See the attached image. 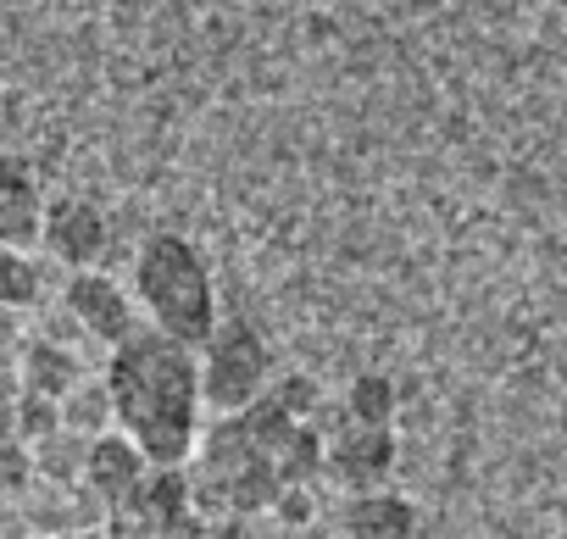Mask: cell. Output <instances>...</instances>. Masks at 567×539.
Masks as SVG:
<instances>
[{"instance_id": "19", "label": "cell", "mask_w": 567, "mask_h": 539, "mask_svg": "<svg viewBox=\"0 0 567 539\" xmlns=\"http://www.w3.org/2000/svg\"><path fill=\"white\" fill-rule=\"evenodd\" d=\"M18 340H23V329H18V307L0 301V356H12V351H18Z\"/></svg>"}, {"instance_id": "9", "label": "cell", "mask_w": 567, "mask_h": 539, "mask_svg": "<svg viewBox=\"0 0 567 539\" xmlns=\"http://www.w3.org/2000/svg\"><path fill=\"white\" fill-rule=\"evenodd\" d=\"M334 517H340V533H357V539H406V533H417V500H406L384 484L379 489H351Z\"/></svg>"}, {"instance_id": "5", "label": "cell", "mask_w": 567, "mask_h": 539, "mask_svg": "<svg viewBox=\"0 0 567 539\" xmlns=\"http://www.w3.org/2000/svg\"><path fill=\"white\" fill-rule=\"evenodd\" d=\"M329 434V450H323V478L346 484V489H379L401 456V439H395V423H334L323 428Z\"/></svg>"}, {"instance_id": "17", "label": "cell", "mask_w": 567, "mask_h": 539, "mask_svg": "<svg viewBox=\"0 0 567 539\" xmlns=\"http://www.w3.org/2000/svg\"><path fill=\"white\" fill-rule=\"evenodd\" d=\"M62 428V401L56 395H40V390H23L18 395V439L40 445L45 434Z\"/></svg>"}, {"instance_id": "1", "label": "cell", "mask_w": 567, "mask_h": 539, "mask_svg": "<svg viewBox=\"0 0 567 539\" xmlns=\"http://www.w3.org/2000/svg\"><path fill=\"white\" fill-rule=\"evenodd\" d=\"M106 384L117 406V428L145 445L151 462H189L200 445V356L195 345L162 334L156 323L134 329L106 356Z\"/></svg>"}, {"instance_id": "14", "label": "cell", "mask_w": 567, "mask_h": 539, "mask_svg": "<svg viewBox=\"0 0 567 539\" xmlns=\"http://www.w3.org/2000/svg\"><path fill=\"white\" fill-rule=\"evenodd\" d=\"M340 406H346V417H357V423H395L401 390H395L390 373H357Z\"/></svg>"}, {"instance_id": "11", "label": "cell", "mask_w": 567, "mask_h": 539, "mask_svg": "<svg viewBox=\"0 0 567 539\" xmlns=\"http://www.w3.org/2000/svg\"><path fill=\"white\" fill-rule=\"evenodd\" d=\"M18 367H23V390H40V395H56V401L84 379L79 356H73L68 345H56V340H29Z\"/></svg>"}, {"instance_id": "20", "label": "cell", "mask_w": 567, "mask_h": 539, "mask_svg": "<svg viewBox=\"0 0 567 539\" xmlns=\"http://www.w3.org/2000/svg\"><path fill=\"white\" fill-rule=\"evenodd\" d=\"M23 395V367H12L7 356H0V406H12Z\"/></svg>"}, {"instance_id": "3", "label": "cell", "mask_w": 567, "mask_h": 539, "mask_svg": "<svg viewBox=\"0 0 567 539\" xmlns=\"http://www.w3.org/2000/svg\"><path fill=\"white\" fill-rule=\"evenodd\" d=\"M272 384V351L245 318H217L200 345V390L212 412H239Z\"/></svg>"}, {"instance_id": "6", "label": "cell", "mask_w": 567, "mask_h": 539, "mask_svg": "<svg viewBox=\"0 0 567 539\" xmlns=\"http://www.w3.org/2000/svg\"><path fill=\"white\" fill-rule=\"evenodd\" d=\"M62 307H68V318L79 323V334H84V340H95V345H106V351L140 329L134 301L123 296V284H112L106 273H95V267H79V273L68 279Z\"/></svg>"}, {"instance_id": "8", "label": "cell", "mask_w": 567, "mask_h": 539, "mask_svg": "<svg viewBox=\"0 0 567 539\" xmlns=\"http://www.w3.org/2000/svg\"><path fill=\"white\" fill-rule=\"evenodd\" d=\"M40 245L51 250V261L68 267V273L95 267L106 256V217H101V206H90V200H51Z\"/></svg>"}, {"instance_id": "16", "label": "cell", "mask_w": 567, "mask_h": 539, "mask_svg": "<svg viewBox=\"0 0 567 539\" xmlns=\"http://www.w3.org/2000/svg\"><path fill=\"white\" fill-rule=\"evenodd\" d=\"M40 484L34 445L29 439H0V500H23Z\"/></svg>"}, {"instance_id": "7", "label": "cell", "mask_w": 567, "mask_h": 539, "mask_svg": "<svg viewBox=\"0 0 567 539\" xmlns=\"http://www.w3.org/2000/svg\"><path fill=\"white\" fill-rule=\"evenodd\" d=\"M151 473V456H145V445L134 439V434H123V428H106V434H95L90 439V456H84V484L101 495V506H106V517L140 489V478Z\"/></svg>"}, {"instance_id": "4", "label": "cell", "mask_w": 567, "mask_h": 539, "mask_svg": "<svg viewBox=\"0 0 567 539\" xmlns=\"http://www.w3.org/2000/svg\"><path fill=\"white\" fill-rule=\"evenodd\" d=\"M112 533H212L206 517L195 511V484L184 462H151L140 489L106 517Z\"/></svg>"}, {"instance_id": "12", "label": "cell", "mask_w": 567, "mask_h": 539, "mask_svg": "<svg viewBox=\"0 0 567 539\" xmlns=\"http://www.w3.org/2000/svg\"><path fill=\"white\" fill-rule=\"evenodd\" d=\"M84 456H90V434H79V428H56V434H45L40 445H34V467H40V484H51V489H73V484H84Z\"/></svg>"}, {"instance_id": "15", "label": "cell", "mask_w": 567, "mask_h": 539, "mask_svg": "<svg viewBox=\"0 0 567 539\" xmlns=\"http://www.w3.org/2000/svg\"><path fill=\"white\" fill-rule=\"evenodd\" d=\"M40 290H45L40 261H34L23 245H7V239H0V301L18 307V312H29V307H40Z\"/></svg>"}, {"instance_id": "13", "label": "cell", "mask_w": 567, "mask_h": 539, "mask_svg": "<svg viewBox=\"0 0 567 539\" xmlns=\"http://www.w3.org/2000/svg\"><path fill=\"white\" fill-rule=\"evenodd\" d=\"M62 423L68 428H79V434H106V428H117V406H112V384L101 379V384H90V379H79L68 395H62Z\"/></svg>"}, {"instance_id": "18", "label": "cell", "mask_w": 567, "mask_h": 539, "mask_svg": "<svg viewBox=\"0 0 567 539\" xmlns=\"http://www.w3.org/2000/svg\"><path fill=\"white\" fill-rule=\"evenodd\" d=\"M267 517H278L284 528H307V522L318 517V500H312V489H307V484H284Z\"/></svg>"}, {"instance_id": "2", "label": "cell", "mask_w": 567, "mask_h": 539, "mask_svg": "<svg viewBox=\"0 0 567 539\" xmlns=\"http://www.w3.org/2000/svg\"><path fill=\"white\" fill-rule=\"evenodd\" d=\"M134 301L145 312V323H156L162 334L184 340V345H206L217 329V284L212 267L200 256L195 239L184 234H151L134 256Z\"/></svg>"}, {"instance_id": "10", "label": "cell", "mask_w": 567, "mask_h": 539, "mask_svg": "<svg viewBox=\"0 0 567 539\" xmlns=\"http://www.w3.org/2000/svg\"><path fill=\"white\" fill-rule=\"evenodd\" d=\"M45 234V195L34 184V173L18 156H0V239L7 245H40Z\"/></svg>"}]
</instances>
